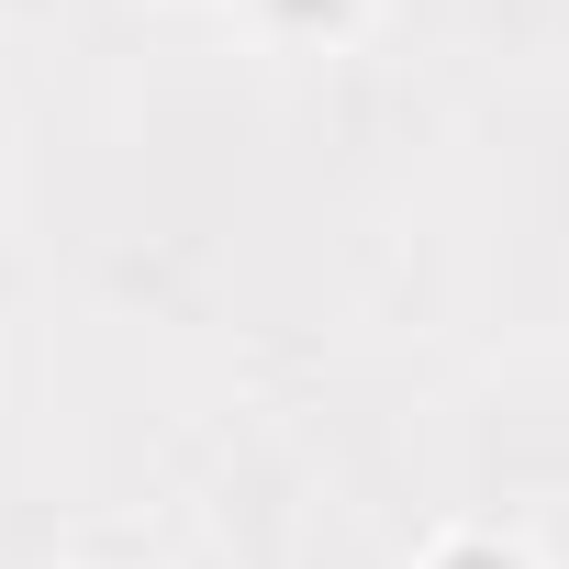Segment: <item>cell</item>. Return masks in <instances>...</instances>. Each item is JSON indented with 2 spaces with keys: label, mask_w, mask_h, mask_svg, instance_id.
I'll use <instances>...</instances> for the list:
<instances>
[{
  "label": "cell",
  "mask_w": 569,
  "mask_h": 569,
  "mask_svg": "<svg viewBox=\"0 0 569 569\" xmlns=\"http://www.w3.org/2000/svg\"><path fill=\"white\" fill-rule=\"evenodd\" d=\"M425 569H525V558H513L502 536H447V547H436Z\"/></svg>",
  "instance_id": "2"
},
{
  "label": "cell",
  "mask_w": 569,
  "mask_h": 569,
  "mask_svg": "<svg viewBox=\"0 0 569 569\" xmlns=\"http://www.w3.org/2000/svg\"><path fill=\"white\" fill-rule=\"evenodd\" d=\"M347 12H358V0H268V23H279V34H336Z\"/></svg>",
  "instance_id": "1"
}]
</instances>
